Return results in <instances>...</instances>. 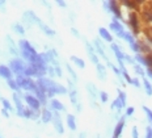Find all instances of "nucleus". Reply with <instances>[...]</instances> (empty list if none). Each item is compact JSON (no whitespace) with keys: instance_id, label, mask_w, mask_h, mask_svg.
<instances>
[{"instance_id":"1","label":"nucleus","mask_w":152,"mask_h":138,"mask_svg":"<svg viewBox=\"0 0 152 138\" xmlns=\"http://www.w3.org/2000/svg\"><path fill=\"white\" fill-rule=\"evenodd\" d=\"M37 87L41 89L42 92H45L47 97H54V95H66L68 94V89L63 87L62 84L54 82L50 78H39L37 79Z\"/></svg>"},{"instance_id":"2","label":"nucleus","mask_w":152,"mask_h":138,"mask_svg":"<svg viewBox=\"0 0 152 138\" xmlns=\"http://www.w3.org/2000/svg\"><path fill=\"white\" fill-rule=\"evenodd\" d=\"M18 49H20V55L23 57V59L29 62V65H45V62L42 61L41 55L30 45L29 41L20 40V42H18Z\"/></svg>"},{"instance_id":"3","label":"nucleus","mask_w":152,"mask_h":138,"mask_svg":"<svg viewBox=\"0 0 152 138\" xmlns=\"http://www.w3.org/2000/svg\"><path fill=\"white\" fill-rule=\"evenodd\" d=\"M16 82H17L18 87L21 89H25V91H29V92H33V94H36L37 91V83L33 82L30 78H28V76L25 75H20V76H16Z\"/></svg>"},{"instance_id":"4","label":"nucleus","mask_w":152,"mask_h":138,"mask_svg":"<svg viewBox=\"0 0 152 138\" xmlns=\"http://www.w3.org/2000/svg\"><path fill=\"white\" fill-rule=\"evenodd\" d=\"M28 66H29V65H26V63H25L23 59L15 58V59H11V61H9V66H8V67L11 69L12 74H15V75L20 76V75H25V71H26Z\"/></svg>"},{"instance_id":"5","label":"nucleus","mask_w":152,"mask_h":138,"mask_svg":"<svg viewBox=\"0 0 152 138\" xmlns=\"http://www.w3.org/2000/svg\"><path fill=\"white\" fill-rule=\"evenodd\" d=\"M129 25H130V28L132 29V33L134 34H138L139 32H140L138 13H135V12H130V15H129Z\"/></svg>"},{"instance_id":"6","label":"nucleus","mask_w":152,"mask_h":138,"mask_svg":"<svg viewBox=\"0 0 152 138\" xmlns=\"http://www.w3.org/2000/svg\"><path fill=\"white\" fill-rule=\"evenodd\" d=\"M110 29H112L114 33L117 34L119 38H123L125 40V34H126V32H125V28H123V25L119 22L118 20H117L115 17L113 18V21H112V24H110Z\"/></svg>"},{"instance_id":"7","label":"nucleus","mask_w":152,"mask_h":138,"mask_svg":"<svg viewBox=\"0 0 152 138\" xmlns=\"http://www.w3.org/2000/svg\"><path fill=\"white\" fill-rule=\"evenodd\" d=\"M104 5H105V7H109V11L114 15V17L115 18H119V20L122 18L121 9H119V3H117V1H105L104 3Z\"/></svg>"},{"instance_id":"8","label":"nucleus","mask_w":152,"mask_h":138,"mask_svg":"<svg viewBox=\"0 0 152 138\" xmlns=\"http://www.w3.org/2000/svg\"><path fill=\"white\" fill-rule=\"evenodd\" d=\"M24 100L26 101V104L29 105L30 109H33V111H39L41 103H39V100H38L36 96H33V95H25L24 96Z\"/></svg>"},{"instance_id":"9","label":"nucleus","mask_w":152,"mask_h":138,"mask_svg":"<svg viewBox=\"0 0 152 138\" xmlns=\"http://www.w3.org/2000/svg\"><path fill=\"white\" fill-rule=\"evenodd\" d=\"M53 124H54V129L56 130V133H58V134H63V133H64V126H63L61 114H59L58 112H54Z\"/></svg>"},{"instance_id":"10","label":"nucleus","mask_w":152,"mask_h":138,"mask_svg":"<svg viewBox=\"0 0 152 138\" xmlns=\"http://www.w3.org/2000/svg\"><path fill=\"white\" fill-rule=\"evenodd\" d=\"M5 40H7V46H8V50L11 54H13V55L18 57L20 55V49H18L17 46H16V44L13 42V40H12V37L9 36H5Z\"/></svg>"},{"instance_id":"11","label":"nucleus","mask_w":152,"mask_h":138,"mask_svg":"<svg viewBox=\"0 0 152 138\" xmlns=\"http://www.w3.org/2000/svg\"><path fill=\"white\" fill-rule=\"evenodd\" d=\"M93 46H94V50H96V53H97V54H100V55L102 57V58L105 59L107 63H109L110 61H109V58H107V55L105 54V49H104V45L101 44V41L99 40V38H97V40H94Z\"/></svg>"},{"instance_id":"12","label":"nucleus","mask_w":152,"mask_h":138,"mask_svg":"<svg viewBox=\"0 0 152 138\" xmlns=\"http://www.w3.org/2000/svg\"><path fill=\"white\" fill-rule=\"evenodd\" d=\"M85 46H87V50H88V57H89V59L92 61V62L94 63V65H99V57H97V54H96V50H94V46H92L91 44H88V42H85Z\"/></svg>"},{"instance_id":"13","label":"nucleus","mask_w":152,"mask_h":138,"mask_svg":"<svg viewBox=\"0 0 152 138\" xmlns=\"http://www.w3.org/2000/svg\"><path fill=\"white\" fill-rule=\"evenodd\" d=\"M123 126H125V116L119 118L118 124L115 125V129H114V133H113V137L114 138H119L122 134V130H123Z\"/></svg>"},{"instance_id":"14","label":"nucleus","mask_w":152,"mask_h":138,"mask_svg":"<svg viewBox=\"0 0 152 138\" xmlns=\"http://www.w3.org/2000/svg\"><path fill=\"white\" fill-rule=\"evenodd\" d=\"M12 71H11V69H9L8 66H4V65H0V76L1 78H4V79H12Z\"/></svg>"},{"instance_id":"15","label":"nucleus","mask_w":152,"mask_h":138,"mask_svg":"<svg viewBox=\"0 0 152 138\" xmlns=\"http://www.w3.org/2000/svg\"><path fill=\"white\" fill-rule=\"evenodd\" d=\"M69 99H71V103L74 104V107H76L77 111H81V107H80V104H79V101H77V92H76L75 88L69 89Z\"/></svg>"},{"instance_id":"16","label":"nucleus","mask_w":152,"mask_h":138,"mask_svg":"<svg viewBox=\"0 0 152 138\" xmlns=\"http://www.w3.org/2000/svg\"><path fill=\"white\" fill-rule=\"evenodd\" d=\"M50 108H51L54 112L64 111V105H63L59 100H56V99H51V100H50Z\"/></svg>"},{"instance_id":"17","label":"nucleus","mask_w":152,"mask_h":138,"mask_svg":"<svg viewBox=\"0 0 152 138\" xmlns=\"http://www.w3.org/2000/svg\"><path fill=\"white\" fill-rule=\"evenodd\" d=\"M38 27L41 28V30L43 32V33L46 34V36H49V37H53V36H55V30H53L51 28H49L47 25L45 24V22H42V21H38Z\"/></svg>"},{"instance_id":"18","label":"nucleus","mask_w":152,"mask_h":138,"mask_svg":"<svg viewBox=\"0 0 152 138\" xmlns=\"http://www.w3.org/2000/svg\"><path fill=\"white\" fill-rule=\"evenodd\" d=\"M53 116H54V114L51 113V111H50V109H46L45 108L42 112H41V120H42L45 124L50 123V121H53Z\"/></svg>"},{"instance_id":"19","label":"nucleus","mask_w":152,"mask_h":138,"mask_svg":"<svg viewBox=\"0 0 152 138\" xmlns=\"http://www.w3.org/2000/svg\"><path fill=\"white\" fill-rule=\"evenodd\" d=\"M34 96L39 100L41 103V105H46L47 104V95L45 94V92H42L39 88H37V91H36V94H34Z\"/></svg>"},{"instance_id":"20","label":"nucleus","mask_w":152,"mask_h":138,"mask_svg":"<svg viewBox=\"0 0 152 138\" xmlns=\"http://www.w3.org/2000/svg\"><path fill=\"white\" fill-rule=\"evenodd\" d=\"M112 50L114 51V54H115V57H117V59L118 61H125V53H122L121 47H119L118 45L112 44Z\"/></svg>"},{"instance_id":"21","label":"nucleus","mask_w":152,"mask_h":138,"mask_svg":"<svg viewBox=\"0 0 152 138\" xmlns=\"http://www.w3.org/2000/svg\"><path fill=\"white\" fill-rule=\"evenodd\" d=\"M99 33H100V37L102 38V40H105L106 42H112V41H113L112 34H110L109 30H106L105 28H100V29H99Z\"/></svg>"},{"instance_id":"22","label":"nucleus","mask_w":152,"mask_h":138,"mask_svg":"<svg viewBox=\"0 0 152 138\" xmlns=\"http://www.w3.org/2000/svg\"><path fill=\"white\" fill-rule=\"evenodd\" d=\"M87 89H88V94H89V96L92 99H97V96H99V89L96 88V86L92 84V83H88L87 84Z\"/></svg>"},{"instance_id":"23","label":"nucleus","mask_w":152,"mask_h":138,"mask_svg":"<svg viewBox=\"0 0 152 138\" xmlns=\"http://www.w3.org/2000/svg\"><path fill=\"white\" fill-rule=\"evenodd\" d=\"M96 67H97V76H99V79L100 80H105L106 79V69H105V66L99 63Z\"/></svg>"},{"instance_id":"24","label":"nucleus","mask_w":152,"mask_h":138,"mask_svg":"<svg viewBox=\"0 0 152 138\" xmlns=\"http://www.w3.org/2000/svg\"><path fill=\"white\" fill-rule=\"evenodd\" d=\"M67 125L71 130H76V120L74 114H67Z\"/></svg>"},{"instance_id":"25","label":"nucleus","mask_w":152,"mask_h":138,"mask_svg":"<svg viewBox=\"0 0 152 138\" xmlns=\"http://www.w3.org/2000/svg\"><path fill=\"white\" fill-rule=\"evenodd\" d=\"M0 101H1L3 108H4V109H7V111H9V112H13V111H15L13 107H12V104H11V101H9L8 99H5V97H0Z\"/></svg>"},{"instance_id":"26","label":"nucleus","mask_w":152,"mask_h":138,"mask_svg":"<svg viewBox=\"0 0 152 138\" xmlns=\"http://www.w3.org/2000/svg\"><path fill=\"white\" fill-rule=\"evenodd\" d=\"M71 61L75 63L76 66L79 67V69H84V67H85V62H84V61L81 59V58H79V57L72 55V57H71Z\"/></svg>"},{"instance_id":"27","label":"nucleus","mask_w":152,"mask_h":138,"mask_svg":"<svg viewBox=\"0 0 152 138\" xmlns=\"http://www.w3.org/2000/svg\"><path fill=\"white\" fill-rule=\"evenodd\" d=\"M12 29H13L17 34H20V36H24L25 34V29H24V27L21 24H17V22H16V24L12 25Z\"/></svg>"},{"instance_id":"28","label":"nucleus","mask_w":152,"mask_h":138,"mask_svg":"<svg viewBox=\"0 0 152 138\" xmlns=\"http://www.w3.org/2000/svg\"><path fill=\"white\" fill-rule=\"evenodd\" d=\"M143 18H144V21H147V22L152 21V9H150V8L144 9L143 11Z\"/></svg>"},{"instance_id":"29","label":"nucleus","mask_w":152,"mask_h":138,"mask_svg":"<svg viewBox=\"0 0 152 138\" xmlns=\"http://www.w3.org/2000/svg\"><path fill=\"white\" fill-rule=\"evenodd\" d=\"M122 108H125V105L122 104V101L119 100V97H117L115 100L113 101V104H112V109H117V111L119 112V111H121Z\"/></svg>"},{"instance_id":"30","label":"nucleus","mask_w":152,"mask_h":138,"mask_svg":"<svg viewBox=\"0 0 152 138\" xmlns=\"http://www.w3.org/2000/svg\"><path fill=\"white\" fill-rule=\"evenodd\" d=\"M134 59L137 61V62H139V65H142V66H147V67H148L147 59H145V57H143V55H142V54H137Z\"/></svg>"},{"instance_id":"31","label":"nucleus","mask_w":152,"mask_h":138,"mask_svg":"<svg viewBox=\"0 0 152 138\" xmlns=\"http://www.w3.org/2000/svg\"><path fill=\"white\" fill-rule=\"evenodd\" d=\"M7 83H8V87L11 88L12 91H18V89H20L17 82H16V79H9V80H7Z\"/></svg>"},{"instance_id":"32","label":"nucleus","mask_w":152,"mask_h":138,"mask_svg":"<svg viewBox=\"0 0 152 138\" xmlns=\"http://www.w3.org/2000/svg\"><path fill=\"white\" fill-rule=\"evenodd\" d=\"M143 86H144V88H145V92H147V95L148 96H152V86H151V83L148 82V79H143Z\"/></svg>"},{"instance_id":"33","label":"nucleus","mask_w":152,"mask_h":138,"mask_svg":"<svg viewBox=\"0 0 152 138\" xmlns=\"http://www.w3.org/2000/svg\"><path fill=\"white\" fill-rule=\"evenodd\" d=\"M122 4H125L126 7L131 8V9H135L138 11V5L140 4V1H122Z\"/></svg>"},{"instance_id":"34","label":"nucleus","mask_w":152,"mask_h":138,"mask_svg":"<svg viewBox=\"0 0 152 138\" xmlns=\"http://www.w3.org/2000/svg\"><path fill=\"white\" fill-rule=\"evenodd\" d=\"M125 40L129 42V45H134L135 42H137V41L134 40V36H132V34L130 33V32H126V34H125Z\"/></svg>"},{"instance_id":"35","label":"nucleus","mask_w":152,"mask_h":138,"mask_svg":"<svg viewBox=\"0 0 152 138\" xmlns=\"http://www.w3.org/2000/svg\"><path fill=\"white\" fill-rule=\"evenodd\" d=\"M39 55H41V58H42L43 62H45V65H47V63H50V62H51V58H50L49 53H41Z\"/></svg>"},{"instance_id":"36","label":"nucleus","mask_w":152,"mask_h":138,"mask_svg":"<svg viewBox=\"0 0 152 138\" xmlns=\"http://www.w3.org/2000/svg\"><path fill=\"white\" fill-rule=\"evenodd\" d=\"M67 70H68V72H69V75H71V78H72V80L74 82H77V75H76V72L72 70V67L69 66V65H67Z\"/></svg>"},{"instance_id":"37","label":"nucleus","mask_w":152,"mask_h":138,"mask_svg":"<svg viewBox=\"0 0 152 138\" xmlns=\"http://www.w3.org/2000/svg\"><path fill=\"white\" fill-rule=\"evenodd\" d=\"M134 70H135V72H137L138 75H140V76L144 75V70L142 69L140 65H135V66H134Z\"/></svg>"},{"instance_id":"38","label":"nucleus","mask_w":152,"mask_h":138,"mask_svg":"<svg viewBox=\"0 0 152 138\" xmlns=\"http://www.w3.org/2000/svg\"><path fill=\"white\" fill-rule=\"evenodd\" d=\"M143 111L145 112V114H147V118L150 120V123L152 124V111L150 108H147V107H143Z\"/></svg>"},{"instance_id":"39","label":"nucleus","mask_w":152,"mask_h":138,"mask_svg":"<svg viewBox=\"0 0 152 138\" xmlns=\"http://www.w3.org/2000/svg\"><path fill=\"white\" fill-rule=\"evenodd\" d=\"M118 94H119V95H118L119 100H121V101H122V104L126 107V94H125L123 91H118Z\"/></svg>"},{"instance_id":"40","label":"nucleus","mask_w":152,"mask_h":138,"mask_svg":"<svg viewBox=\"0 0 152 138\" xmlns=\"http://www.w3.org/2000/svg\"><path fill=\"white\" fill-rule=\"evenodd\" d=\"M130 47H131V50L134 51V53H137V54H139V51H140V49H139V45H138V42H135L134 45H130Z\"/></svg>"},{"instance_id":"41","label":"nucleus","mask_w":152,"mask_h":138,"mask_svg":"<svg viewBox=\"0 0 152 138\" xmlns=\"http://www.w3.org/2000/svg\"><path fill=\"white\" fill-rule=\"evenodd\" d=\"M107 97H109V96H107L106 92H100V99H101V101H102V103H106Z\"/></svg>"},{"instance_id":"42","label":"nucleus","mask_w":152,"mask_h":138,"mask_svg":"<svg viewBox=\"0 0 152 138\" xmlns=\"http://www.w3.org/2000/svg\"><path fill=\"white\" fill-rule=\"evenodd\" d=\"M145 59H147V63H148L147 69H152V54H148V55H145Z\"/></svg>"},{"instance_id":"43","label":"nucleus","mask_w":152,"mask_h":138,"mask_svg":"<svg viewBox=\"0 0 152 138\" xmlns=\"http://www.w3.org/2000/svg\"><path fill=\"white\" fill-rule=\"evenodd\" d=\"M134 112H135L134 108H132V107H129L127 109H126V114H125V116H127V117L132 116V114H134Z\"/></svg>"},{"instance_id":"44","label":"nucleus","mask_w":152,"mask_h":138,"mask_svg":"<svg viewBox=\"0 0 152 138\" xmlns=\"http://www.w3.org/2000/svg\"><path fill=\"white\" fill-rule=\"evenodd\" d=\"M145 138H152V128L151 126H147V129H145Z\"/></svg>"},{"instance_id":"45","label":"nucleus","mask_w":152,"mask_h":138,"mask_svg":"<svg viewBox=\"0 0 152 138\" xmlns=\"http://www.w3.org/2000/svg\"><path fill=\"white\" fill-rule=\"evenodd\" d=\"M47 74H49L51 78H53V76H55L56 75V74H55V69H54V67H47Z\"/></svg>"},{"instance_id":"46","label":"nucleus","mask_w":152,"mask_h":138,"mask_svg":"<svg viewBox=\"0 0 152 138\" xmlns=\"http://www.w3.org/2000/svg\"><path fill=\"white\" fill-rule=\"evenodd\" d=\"M54 69H55V74H56V76H59V78H61V76H63V74H62V70H61V67L59 66H54Z\"/></svg>"},{"instance_id":"47","label":"nucleus","mask_w":152,"mask_h":138,"mask_svg":"<svg viewBox=\"0 0 152 138\" xmlns=\"http://www.w3.org/2000/svg\"><path fill=\"white\" fill-rule=\"evenodd\" d=\"M152 30V29H151ZM145 34H147L148 37V41H150V44L152 45V32H150V29H145Z\"/></svg>"},{"instance_id":"48","label":"nucleus","mask_w":152,"mask_h":138,"mask_svg":"<svg viewBox=\"0 0 152 138\" xmlns=\"http://www.w3.org/2000/svg\"><path fill=\"white\" fill-rule=\"evenodd\" d=\"M132 84H134L135 86V87H140V82H139V79L138 78H134V79H132Z\"/></svg>"},{"instance_id":"49","label":"nucleus","mask_w":152,"mask_h":138,"mask_svg":"<svg viewBox=\"0 0 152 138\" xmlns=\"http://www.w3.org/2000/svg\"><path fill=\"white\" fill-rule=\"evenodd\" d=\"M125 61H127V62L129 63H134V58H131V57H130V55H127V54H125Z\"/></svg>"},{"instance_id":"50","label":"nucleus","mask_w":152,"mask_h":138,"mask_svg":"<svg viewBox=\"0 0 152 138\" xmlns=\"http://www.w3.org/2000/svg\"><path fill=\"white\" fill-rule=\"evenodd\" d=\"M132 138H139V136H138V129L137 128H132Z\"/></svg>"},{"instance_id":"51","label":"nucleus","mask_w":152,"mask_h":138,"mask_svg":"<svg viewBox=\"0 0 152 138\" xmlns=\"http://www.w3.org/2000/svg\"><path fill=\"white\" fill-rule=\"evenodd\" d=\"M8 112H9V111H7V109H4V108H3V109H1V114H3V117H5V118H8V117H9V114H8Z\"/></svg>"},{"instance_id":"52","label":"nucleus","mask_w":152,"mask_h":138,"mask_svg":"<svg viewBox=\"0 0 152 138\" xmlns=\"http://www.w3.org/2000/svg\"><path fill=\"white\" fill-rule=\"evenodd\" d=\"M71 33H72V34H74V36H75V37H80V34H79V32H77V30H76V29H75V28H72V29H71Z\"/></svg>"},{"instance_id":"53","label":"nucleus","mask_w":152,"mask_h":138,"mask_svg":"<svg viewBox=\"0 0 152 138\" xmlns=\"http://www.w3.org/2000/svg\"><path fill=\"white\" fill-rule=\"evenodd\" d=\"M145 74H147V76L152 80V69H147V72H145Z\"/></svg>"},{"instance_id":"54","label":"nucleus","mask_w":152,"mask_h":138,"mask_svg":"<svg viewBox=\"0 0 152 138\" xmlns=\"http://www.w3.org/2000/svg\"><path fill=\"white\" fill-rule=\"evenodd\" d=\"M79 138H87V134H85V131H81L80 136H79Z\"/></svg>"},{"instance_id":"55","label":"nucleus","mask_w":152,"mask_h":138,"mask_svg":"<svg viewBox=\"0 0 152 138\" xmlns=\"http://www.w3.org/2000/svg\"><path fill=\"white\" fill-rule=\"evenodd\" d=\"M58 5H61V7H66V3H64V1H61V0H59V1H58Z\"/></svg>"},{"instance_id":"56","label":"nucleus","mask_w":152,"mask_h":138,"mask_svg":"<svg viewBox=\"0 0 152 138\" xmlns=\"http://www.w3.org/2000/svg\"><path fill=\"white\" fill-rule=\"evenodd\" d=\"M4 5H5V1H4V0H3V1H0V8L4 7Z\"/></svg>"},{"instance_id":"57","label":"nucleus","mask_w":152,"mask_h":138,"mask_svg":"<svg viewBox=\"0 0 152 138\" xmlns=\"http://www.w3.org/2000/svg\"><path fill=\"white\" fill-rule=\"evenodd\" d=\"M97 138H100V137H97Z\"/></svg>"},{"instance_id":"58","label":"nucleus","mask_w":152,"mask_h":138,"mask_svg":"<svg viewBox=\"0 0 152 138\" xmlns=\"http://www.w3.org/2000/svg\"><path fill=\"white\" fill-rule=\"evenodd\" d=\"M0 138H1V137H0Z\"/></svg>"}]
</instances>
